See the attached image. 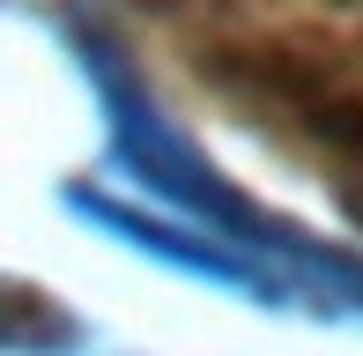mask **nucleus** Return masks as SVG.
<instances>
[{"instance_id":"obj_1","label":"nucleus","mask_w":363,"mask_h":356,"mask_svg":"<svg viewBox=\"0 0 363 356\" xmlns=\"http://www.w3.org/2000/svg\"><path fill=\"white\" fill-rule=\"evenodd\" d=\"M82 67H89V82H96V104H104L111 164L163 208V216H141L134 201L67 193V208L82 223L111 230L119 245L193 274V282L238 289V297H252V304H296V312H326V319H363V260L356 252H334L326 238L289 230V223L267 216L259 201L230 193L223 171L208 164L186 134H171V119L141 96V82L104 45H82Z\"/></svg>"}]
</instances>
